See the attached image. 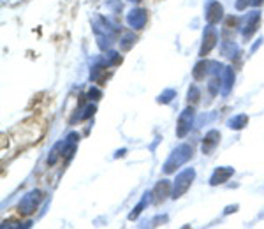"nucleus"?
I'll return each instance as SVG.
<instances>
[{
    "instance_id": "f257e3e1",
    "label": "nucleus",
    "mask_w": 264,
    "mask_h": 229,
    "mask_svg": "<svg viewBox=\"0 0 264 229\" xmlns=\"http://www.w3.org/2000/svg\"><path fill=\"white\" fill-rule=\"evenodd\" d=\"M93 32H95L97 46L102 51H108L111 44L114 43V39H116V35H118L120 26L104 16H95L93 18Z\"/></svg>"
},
{
    "instance_id": "f03ea898",
    "label": "nucleus",
    "mask_w": 264,
    "mask_h": 229,
    "mask_svg": "<svg viewBox=\"0 0 264 229\" xmlns=\"http://www.w3.org/2000/svg\"><path fill=\"white\" fill-rule=\"evenodd\" d=\"M192 157V146L190 145H180V146H176L175 150H173V154L169 155V159H167L166 162H164V173L166 175H171V173H175L176 169L180 166H183L189 159Z\"/></svg>"
},
{
    "instance_id": "7ed1b4c3",
    "label": "nucleus",
    "mask_w": 264,
    "mask_h": 229,
    "mask_svg": "<svg viewBox=\"0 0 264 229\" xmlns=\"http://www.w3.org/2000/svg\"><path fill=\"white\" fill-rule=\"evenodd\" d=\"M43 199H44L43 190H39V189L28 190V192L22 198V201L18 203V211H20V215L28 217V215H32V213H35V210L39 208Z\"/></svg>"
},
{
    "instance_id": "20e7f679",
    "label": "nucleus",
    "mask_w": 264,
    "mask_h": 229,
    "mask_svg": "<svg viewBox=\"0 0 264 229\" xmlns=\"http://www.w3.org/2000/svg\"><path fill=\"white\" fill-rule=\"evenodd\" d=\"M194 178H196V169H194V167H187V169H183L181 173H178V175H176L175 183H173L171 198L180 199L181 196L190 189Z\"/></svg>"
},
{
    "instance_id": "39448f33",
    "label": "nucleus",
    "mask_w": 264,
    "mask_h": 229,
    "mask_svg": "<svg viewBox=\"0 0 264 229\" xmlns=\"http://www.w3.org/2000/svg\"><path fill=\"white\" fill-rule=\"evenodd\" d=\"M194 118H196V111H194L192 106L185 108L183 111L178 116V123H176V136L178 137H185L190 132L194 125Z\"/></svg>"
},
{
    "instance_id": "423d86ee",
    "label": "nucleus",
    "mask_w": 264,
    "mask_h": 229,
    "mask_svg": "<svg viewBox=\"0 0 264 229\" xmlns=\"http://www.w3.org/2000/svg\"><path fill=\"white\" fill-rule=\"evenodd\" d=\"M261 25V13L259 11H250L246 13V16L243 18V25H242V35L245 41H250L252 35L257 32Z\"/></svg>"
},
{
    "instance_id": "0eeeda50",
    "label": "nucleus",
    "mask_w": 264,
    "mask_h": 229,
    "mask_svg": "<svg viewBox=\"0 0 264 229\" xmlns=\"http://www.w3.org/2000/svg\"><path fill=\"white\" fill-rule=\"evenodd\" d=\"M217 43H219L217 28L213 25H208L206 28H204V34H202V44H201V49H199V55H201V57H206L208 53L217 46Z\"/></svg>"
},
{
    "instance_id": "6e6552de",
    "label": "nucleus",
    "mask_w": 264,
    "mask_h": 229,
    "mask_svg": "<svg viewBox=\"0 0 264 229\" xmlns=\"http://www.w3.org/2000/svg\"><path fill=\"white\" fill-rule=\"evenodd\" d=\"M204 16H206L208 25H217L224 18V7L217 0H208L206 9H204Z\"/></svg>"
},
{
    "instance_id": "1a4fd4ad",
    "label": "nucleus",
    "mask_w": 264,
    "mask_h": 229,
    "mask_svg": "<svg viewBox=\"0 0 264 229\" xmlns=\"http://www.w3.org/2000/svg\"><path fill=\"white\" fill-rule=\"evenodd\" d=\"M220 143V132L217 129H211L204 134V139L201 143V152L204 155H211L215 152V148L219 146Z\"/></svg>"
},
{
    "instance_id": "9d476101",
    "label": "nucleus",
    "mask_w": 264,
    "mask_h": 229,
    "mask_svg": "<svg viewBox=\"0 0 264 229\" xmlns=\"http://www.w3.org/2000/svg\"><path fill=\"white\" fill-rule=\"evenodd\" d=\"M173 192V185L169 180H160L157 185L154 187V190H152V194H154V205H160V203H164L167 199V196H171Z\"/></svg>"
},
{
    "instance_id": "9b49d317",
    "label": "nucleus",
    "mask_w": 264,
    "mask_h": 229,
    "mask_svg": "<svg viewBox=\"0 0 264 229\" xmlns=\"http://www.w3.org/2000/svg\"><path fill=\"white\" fill-rule=\"evenodd\" d=\"M146 20H148V14L145 9H132L127 14V23L134 30H141L146 25Z\"/></svg>"
},
{
    "instance_id": "f8f14e48",
    "label": "nucleus",
    "mask_w": 264,
    "mask_h": 229,
    "mask_svg": "<svg viewBox=\"0 0 264 229\" xmlns=\"http://www.w3.org/2000/svg\"><path fill=\"white\" fill-rule=\"evenodd\" d=\"M233 175H234V167H231V166L217 167L215 171H213V175H211V178H210V185L211 187H217V185L225 183V182H227Z\"/></svg>"
},
{
    "instance_id": "ddd939ff",
    "label": "nucleus",
    "mask_w": 264,
    "mask_h": 229,
    "mask_svg": "<svg viewBox=\"0 0 264 229\" xmlns=\"http://www.w3.org/2000/svg\"><path fill=\"white\" fill-rule=\"evenodd\" d=\"M78 139H79L78 132H70L69 136L64 139V155H62V157H66V160L72 159V155L76 154V148H78Z\"/></svg>"
},
{
    "instance_id": "4468645a",
    "label": "nucleus",
    "mask_w": 264,
    "mask_h": 229,
    "mask_svg": "<svg viewBox=\"0 0 264 229\" xmlns=\"http://www.w3.org/2000/svg\"><path fill=\"white\" fill-rule=\"evenodd\" d=\"M220 81H222V88H220L222 95H229V92H231V88H233V83H234L233 67H225L224 66V69H222V74H220Z\"/></svg>"
},
{
    "instance_id": "2eb2a0df",
    "label": "nucleus",
    "mask_w": 264,
    "mask_h": 229,
    "mask_svg": "<svg viewBox=\"0 0 264 229\" xmlns=\"http://www.w3.org/2000/svg\"><path fill=\"white\" fill-rule=\"evenodd\" d=\"M106 69H110V67L106 66V64H102L101 60H97L95 64H93V67L90 69V79H92L93 83H102V81H106V78H108Z\"/></svg>"
},
{
    "instance_id": "dca6fc26",
    "label": "nucleus",
    "mask_w": 264,
    "mask_h": 229,
    "mask_svg": "<svg viewBox=\"0 0 264 229\" xmlns=\"http://www.w3.org/2000/svg\"><path fill=\"white\" fill-rule=\"evenodd\" d=\"M210 72H211V62H208V60L198 62L192 69V76H194L196 81H202V79L206 78Z\"/></svg>"
},
{
    "instance_id": "f3484780",
    "label": "nucleus",
    "mask_w": 264,
    "mask_h": 229,
    "mask_svg": "<svg viewBox=\"0 0 264 229\" xmlns=\"http://www.w3.org/2000/svg\"><path fill=\"white\" fill-rule=\"evenodd\" d=\"M150 201H154V194H152V192H145V194H143V199H141V201L137 203L136 206H134V210H132L131 213H129V220H136L137 217L141 215V211H143L146 206H148Z\"/></svg>"
},
{
    "instance_id": "a211bd4d",
    "label": "nucleus",
    "mask_w": 264,
    "mask_h": 229,
    "mask_svg": "<svg viewBox=\"0 0 264 229\" xmlns=\"http://www.w3.org/2000/svg\"><path fill=\"white\" fill-rule=\"evenodd\" d=\"M248 125V116L245 113H240V114H234L231 118L227 120V127L233 129V131H242Z\"/></svg>"
},
{
    "instance_id": "6ab92c4d",
    "label": "nucleus",
    "mask_w": 264,
    "mask_h": 229,
    "mask_svg": "<svg viewBox=\"0 0 264 229\" xmlns=\"http://www.w3.org/2000/svg\"><path fill=\"white\" fill-rule=\"evenodd\" d=\"M102 64H106L108 67H116L122 64V57H120V53L118 51H113V49H108V51L102 55L101 58Z\"/></svg>"
},
{
    "instance_id": "aec40b11",
    "label": "nucleus",
    "mask_w": 264,
    "mask_h": 229,
    "mask_svg": "<svg viewBox=\"0 0 264 229\" xmlns=\"http://www.w3.org/2000/svg\"><path fill=\"white\" fill-rule=\"evenodd\" d=\"M62 155H64V141H58L57 145L51 148V152H49V155H48V160H46L48 166H55L57 160L62 157Z\"/></svg>"
},
{
    "instance_id": "412c9836",
    "label": "nucleus",
    "mask_w": 264,
    "mask_h": 229,
    "mask_svg": "<svg viewBox=\"0 0 264 229\" xmlns=\"http://www.w3.org/2000/svg\"><path fill=\"white\" fill-rule=\"evenodd\" d=\"M222 55L227 58H234L236 55H240V51H238V46L234 41L231 39H225L224 43H222Z\"/></svg>"
},
{
    "instance_id": "4be33fe9",
    "label": "nucleus",
    "mask_w": 264,
    "mask_h": 229,
    "mask_svg": "<svg viewBox=\"0 0 264 229\" xmlns=\"http://www.w3.org/2000/svg\"><path fill=\"white\" fill-rule=\"evenodd\" d=\"M136 43V35L132 34V32H125V34L120 37V49L122 51H129V49L134 46Z\"/></svg>"
},
{
    "instance_id": "5701e85b",
    "label": "nucleus",
    "mask_w": 264,
    "mask_h": 229,
    "mask_svg": "<svg viewBox=\"0 0 264 229\" xmlns=\"http://www.w3.org/2000/svg\"><path fill=\"white\" fill-rule=\"evenodd\" d=\"M199 99H201V90H199L196 85H190L189 92H187V101H189V104H198Z\"/></svg>"
},
{
    "instance_id": "b1692460",
    "label": "nucleus",
    "mask_w": 264,
    "mask_h": 229,
    "mask_svg": "<svg viewBox=\"0 0 264 229\" xmlns=\"http://www.w3.org/2000/svg\"><path fill=\"white\" fill-rule=\"evenodd\" d=\"M175 97H176V90H173V88H167V90H164V92L157 97V102H158V104H169Z\"/></svg>"
},
{
    "instance_id": "393cba45",
    "label": "nucleus",
    "mask_w": 264,
    "mask_h": 229,
    "mask_svg": "<svg viewBox=\"0 0 264 229\" xmlns=\"http://www.w3.org/2000/svg\"><path fill=\"white\" fill-rule=\"evenodd\" d=\"M220 88H222V81H220V76H211L210 83H208V92H210L211 95H217Z\"/></svg>"
},
{
    "instance_id": "a878e982",
    "label": "nucleus",
    "mask_w": 264,
    "mask_h": 229,
    "mask_svg": "<svg viewBox=\"0 0 264 229\" xmlns=\"http://www.w3.org/2000/svg\"><path fill=\"white\" fill-rule=\"evenodd\" d=\"M240 25V20H238V16H227L225 18V23H224V32L225 34H229V32L233 30L234 32V28Z\"/></svg>"
},
{
    "instance_id": "bb28decb",
    "label": "nucleus",
    "mask_w": 264,
    "mask_h": 229,
    "mask_svg": "<svg viewBox=\"0 0 264 229\" xmlns=\"http://www.w3.org/2000/svg\"><path fill=\"white\" fill-rule=\"evenodd\" d=\"M93 114H95V104H87L83 108V113L76 114V118H78V120H87V118H90V116H93Z\"/></svg>"
},
{
    "instance_id": "cd10ccee",
    "label": "nucleus",
    "mask_w": 264,
    "mask_h": 229,
    "mask_svg": "<svg viewBox=\"0 0 264 229\" xmlns=\"http://www.w3.org/2000/svg\"><path fill=\"white\" fill-rule=\"evenodd\" d=\"M101 97H102V92L99 90V88L92 87L90 90H88V99H90V101H99Z\"/></svg>"
},
{
    "instance_id": "c85d7f7f",
    "label": "nucleus",
    "mask_w": 264,
    "mask_h": 229,
    "mask_svg": "<svg viewBox=\"0 0 264 229\" xmlns=\"http://www.w3.org/2000/svg\"><path fill=\"white\" fill-rule=\"evenodd\" d=\"M250 5V0H236V9L238 11H245Z\"/></svg>"
},
{
    "instance_id": "c756f323",
    "label": "nucleus",
    "mask_w": 264,
    "mask_h": 229,
    "mask_svg": "<svg viewBox=\"0 0 264 229\" xmlns=\"http://www.w3.org/2000/svg\"><path fill=\"white\" fill-rule=\"evenodd\" d=\"M5 228H22V226L18 224V222H13V220H9V222L5 220L4 224H2V229H5Z\"/></svg>"
},
{
    "instance_id": "7c9ffc66",
    "label": "nucleus",
    "mask_w": 264,
    "mask_h": 229,
    "mask_svg": "<svg viewBox=\"0 0 264 229\" xmlns=\"http://www.w3.org/2000/svg\"><path fill=\"white\" fill-rule=\"evenodd\" d=\"M238 208H240V206H238V205H229V206L225 208L224 213H225V215H229V213H234V211H236Z\"/></svg>"
},
{
    "instance_id": "2f4dec72",
    "label": "nucleus",
    "mask_w": 264,
    "mask_h": 229,
    "mask_svg": "<svg viewBox=\"0 0 264 229\" xmlns=\"http://www.w3.org/2000/svg\"><path fill=\"white\" fill-rule=\"evenodd\" d=\"M264 0H250V5H254V7H259V5H263Z\"/></svg>"
},
{
    "instance_id": "473e14b6",
    "label": "nucleus",
    "mask_w": 264,
    "mask_h": 229,
    "mask_svg": "<svg viewBox=\"0 0 264 229\" xmlns=\"http://www.w3.org/2000/svg\"><path fill=\"white\" fill-rule=\"evenodd\" d=\"M261 44H263V37H261V39H259V41H257V43H255V44H254V46H252V53H254V51H255V49L259 48Z\"/></svg>"
},
{
    "instance_id": "72a5a7b5",
    "label": "nucleus",
    "mask_w": 264,
    "mask_h": 229,
    "mask_svg": "<svg viewBox=\"0 0 264 229\" xmlns=\"http://www.w3.org/2000/svg\"><path fill=\"white\" fill-rule=\"evenodd\" d=\"M125 152H127V150L123 148V150H118V152H116V155H114V157H123V155H125Z\"/></svg>"
},
{
    "instance_id": "f704fd0d",
    "label": "nucleus",
    "mask_w": 264,
    "mask_h": 229,
    "mask_svg": "<svg viewBox=\"0 0 264 229\" xmlns=\"http://www.w3.org/2000/svg\"><path fill=\"white\" fill-rule=\"evenodd\" d=\"M131 2H141V0H131Z\"/></svg>"
}]
</instances>
